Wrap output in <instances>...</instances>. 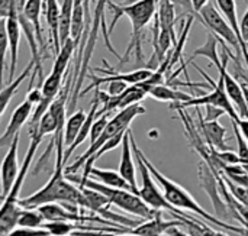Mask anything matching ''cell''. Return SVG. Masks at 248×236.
Here are the masks:
<instances>
[{"label": "cell", "instance_id": "obj_1", "mask_svg": "<svg viewBox=\"0 0 248 236\" xmlns=\"http://www.w3.org/2000/svg\"><path fill=\"white\" fill-rule=\"evenodd\" d=\"M57 149V158L52 176L48 183L35 192L33 194L22 199L19 205L25 209H38L39 206L48 203H73L84 207V196L80 187H76L73 181L65 177V162H64V131H57L52 135Z\"/></svg>", "mask_w": 248, "mask_h": 236}, {"label": "cell", "instance_id": "obj_2", "mask_svg": "<svg viewBox=\"0 0 248 236\" xmlns=\"http://www.w3.org/2000/svg\"><path fill=\"white\" fill-rule=\"evenodd\" d=\"M157 7H158V0H142V1H138L135 4H129V6L115 3L112 0L108 1V9L112 13V22L109 25L110 35L122 16H128L132 23V35H131V39H129L125 54L119 59L121 64H125L129 61V55L132 51L135 52V61L138 64L144 61V54H142L144 29L148 26L151 19L155 17Z\"/></svg>", "mask_w": 248, "mask_h": 236}, {"label": "cell", "instance_id": "obj_3", "mask_svg": "<svg viewBox=\"0 0 248 236\" xmlns=\"http://www.w3.org/2000/svg\"><path fill=\"white\" fill-rule=\"evenodd\" d=\"M141 157H142V160H144V162L147 164V167L150 168V171H151V174L154 176V178L157 180V183L161 186V189H163V193H164V196H166V199H167V202L171 205V206H174L177 210H189V212H192V213H195V215H198L199 218H202L203 221H206V222H209V225L211 226H217V228H221V229H225V231H228V232H234V234H238V235H246L248 234L247 231L241 226H231L230 223H227V222H224V221H221V219H218L215 215H209L195 199H193V196L186 190V189H183L180 184H177V183H174L173 180H170L169 177H166L148 158H147V155L141 151Z\"/></svg>", "mask_w": 248, "mask_h": 236}, {"label": "cell", "instance_id": "obj_4", "mask_svg": "<svg viewBox=\"0 0 248 236\" xmlns=\"http://www.w3.org/2000/svg\"><path fill=\"white\" fill-rule=\"evenodd\" d=\"M42 136L38 133H31V142L23 160V164L20 167V173L16 178V181L12 186L10 193L7 194V197L3 200L1 205V210H0V236H7L15 228H17V219L22 210V206L19 205V196H20V190L23 187L25 178L28 176V171L31 168V164L35 158V152L39 147V144L42 142Z\"/></svg>", "mask_w": 248, "mask_h": 236}, {"label": "cell", "instance_id": "obj_5", "mask_svg": "<svg viewBox=\"0 0 248 236\" xmlns=\"http://www.w3.org/2000/svg\"><path fill=\"white\" fill-rule=\"evenodd\" d=\"M108 1L109 0H96V6H94V10H93V17H92L90 29H89V36H87V42H86V46H84V52H83L81 70H80L78 78H77V81H76V84L73 87V91H71L70 110H74V107H76V104H77V102H78V99L81 96L80 87H81V83L84 81V77L89 73L90 59H92V55H93V51H94V46H96V42H97V35H99V30L100 29L103 30V39H105V45H106L108 51L112 52L118 59L122 58V55H119L116 52V49L112 46L109 28H106V22H105V7H108Z\"/></svg>", "mask_w": 248, "mask_h": 236}, {"label": "cell", "instance_id": "obj_6", "mask_svg": "<svg viewBox=\"0 0 248 236\" xmlns=\"http://www.w3.org/2000/svg\"><path fill=\"white\" fill-rule=\"evenodd\" d=\"M129 138H131V145H132V149H134V155H135V161H137V165H138V171H140V176H141V180H142V186L138 192L140 197L153 209L155 210H169L170 213L174 215V218L177 221H182L186 223V226H189L192 222H193V218L190 216H186L183 212L177 210L174 206H171L164 193L161 192V189L155 184V178L154 176L151 174L150 168L147 167V164L144 162L142 157H141V148L138 147L137 141H135V136L132 133V131L129 129Z\"/></svg>", "mask_w": 248, "mask_h": 236}, {"label": "cell", "instance_id": "obj_7", "mask_svg": "<svg viewBox=\"0 0 248 236\" xmlns=\"http://www.w3.org/2000/svg\"><path fill=\"white\" fill-rule=\"evenodd\" d=\"M147 110H145V107L144 106H141L140 103L138 104H132V106H129V107H126V109H122V110H119L116 115H113L112 118H110V120H109V123H108V126H106V129L103 131V133H102V136L96 141V142H93V144H90V147L87 148V151L83 154V155H80L71 165H68V167H65V174L67 176H74L80 168L83 170V167H84V164L110 139V138H113V136H116L118 133H122V132H126L128 129H129V125L134 122V119L135 118H138V116H141V115H144Z\"/></svg>", "mask_w": 248, "mask_h": 236}, {"label": "cell", "instance_id": "obj_8", "mask_svg": "<svg viewBox=\"0 0 248 236\" xmlns=\"http://www.w3.org/2000/svg\"><path fill=\"white\" fill-rule=\"evenodd\" d=\"M84 187L100 192L102 194H105L110 205L122 209L126 213H131L134 216H138L144 221H150L153 218H155L161 210H155L153 207H150L141 197L140 194L131 192V190H122V189H113V187H108L99 181H93V180H87L84 183Z\"/></svg>", "mask_w": 248, "mask_h": 236}, {"label": "cell", "instance_id": "obj_9", "mask_svg": "<svg viewBox=\"0 0 248 236\" xmlns=\"http://www.w3.org/2000/svg\"><path fill=\"white\" fill-rule=\"evenodd\" d=\"M195 68L208 80L209 86L212 87V91L208 93V94H203L201 97H193L192 100L189 102H185V103H171L170 104V109L171 110H180V109H187V107H199V106H208V104H212V106H217V107H221L232 122H237L240 119V115L235 109V106L232 104V102L230 100L227 91H225V86H224V80L219 77L218 81L215 83L205 71H202L201 67L195 65Z\"/></svg>", "mask_w": 248, "mask_h": 236}, {"label": "cell", "instance_id": "obj_10", "mask_svg": "<svg viewBox=\"0 0 248 236\" xmlns=\"http://www.w3.org/2000/svg\"><path fill=\"white\" fill-rule=\"evenodd\" d=\"M199 19H201V23L203 26H206L212 33H215L221 44L227 42L235 52L240 58H243V49H241V45H240V41L234 32V29L231 28L230 22L225 19V16L222 13H219V9H217L212 3H208L199 13Z\"/></svg>", "mask_w": 248, "mask_h": 236}, {"label": "cell", "instance_id": "obj_11", "mask_svg": "<svg viewBox=\"0 0 248 236\" xmlns=\"http://www.w3.org/2000/svg\"><path fill=\"white\" fill-rule=\"evenodd\" d=\"M222 65L218 68V73H219V77L224 80V86H225V91L230 97V100L232 102V104L235 106L240 118H244L248 119V106L247 100H246V94H244V88H243V84H240L234 75L228 71V64H230V59H231V55H232V51L222 44Z\"/></svg>", "mask_w": 248, "mask_h": 236}, {"label": "cell", "instance_id": "obj_12", "mask_svg": "<svg viewBox=\"0 0 248 236\" xmlns=\"http://www.w3.org/2000/svg\"><path fill=\"white\" fill-rule=\"evenodd\" d=\"M94 71L97 73H102L105 74L103 77H94V75H90V80L92 83L81 91V96H86L92 88H100V86L103 84H108L110 81H125L128 83L129 86H134V84H140V83H144L145 80H148L151 75H153V70L150 68H140V70H135V71H131V73H115V71H108V70H103V68H99L96 67Z\"/></svg>", "mask_w": 248, "mask_h": 236}, {"label": "cell", "instance_id": "obj_13", "mask_svg": "<svg viewBox=\"0 0 248 236\" xmlns=\"http://www.w3.org/2000/svg\"><path fill=\"white\" fill-rule=\"evenodd\" d=\"M199 177H201L202 187L206 190L208 196L212 200V205L215 207V216L218 219L227 222V218L228 216H232L231 209L225 203V200L221 199V192H218V189H219L218 178H217V176L212 173V170L209 168V165L205 161H202L199 164Z\"/></svg>", "mask_w": 248, "mask_h": 236}, {"label": "cell", "instance_id": "obj_14", "mask_svg": "<svg viewBox=\"0 0 248 236\" xmlns=\"http://www.w3.org/2000/svg\"><path fill=\"white\" fill-rule=\"evenodd\" d=\"M19 138H20V135H17L13 139V142L7 148V152H6L3 162H1V200H4L7 197V194L12 190L13 183L16 181V178L20 173L19 160H17Z\"/></svg>", "mask_w": 248, "mask_h": 236}, {"label": "cell", "instance_id": "obj_15", "mask_svg": "<svg viewBox=\"0 0 248 236\" xmlns=\"http://www.w3.org/2000/svg\"><path fill=\"white\" fill-rule=\"evenodd\" d=\"M33 112V104L29 102V100H25L22 102L16 109L15 112L12 113L10 116V120L0 138V145L1 148H9L13 142V139L19 135L22 126L32 118V113Z\"/></svg>", "mask_w": 248, "mask_h": 236}, {"label": "cell", "instance_id": "obj_16", "mask_svg": "<svg viewBox=\"0 0 248 236\" xmlns=\"http://www.w3.org/2000/svg\"><path fill=\"white\" fill-rule=\"evenodd\" d=\"M196 110H198V119H199V126L198 128H199V132L203 136L205 142L212 149L227 151L228 149L227 129L218 120H212V122L205 120V118L202 116V112L199 110V107H196Z\"/></svg>", "mask_w": 248, "mask_h": 236}, {"label": "cell", "instance_id": "obj_17", "mask_svg": "<svg viewBox=\"0 0 248 236\" xmlns=\"http://www.w3.org/2000/svg\"><path fill=\"white\" fill-rule=\"evenodd\" d=\"M122 155H121V162H119V173L121 176L131 184L132 190L138 194L140 189L137 184V165H135V155H134V149L131 145V138H129V129L126 131L124 141H122Z\"/></svg>", "mask_w": 248, "mask_h": 236}, {"label": "cell", "instance_id": "obj_18", "mask_svg": "<svg viewBox=\"0 0 248 236\" xmlns=\"http://www.w3.org/2000/svg\"><path fill=\"white\" fill-rule=\"evenodd\" d=\"M6 26L7 38H9V51H10V65H9V78L7 83L13 81V75L16 73V65H17V58H19V44H20V36H22V26L19 23L17 16H10L6 19H1Z\"/></svg>", "mask_w": 248, "mask_h": 236}, {"label": "cell", "instance_id": "obj_19", "mask_svg": "<svg viewBox=\"0 0 248 236\" xmlns=\"http://www.w3.org/2000/svg\"><path fill=\"white\" fill-rule=\"evenodd\" d=\"M180 225H186V223L182 221H177V219L167 222L163 219V213L160 212L155 218H153L150 221H144L142 223H140L129 232L140 236H166L171 228H176Z\"/></svg>", "mask_w": 248, "mask_h": 236}, {"label": "cell", "instance_id": "obj_20", "mask_svg": "<svg viewBox=\"0 0 248 236\" xmlns=\"http://www.w3.org/2000/svg\"><path fill=\"white\" fill-rule=\"evenodd\" d=\"M215 1H217L218 9L221 10V13L230 22L231 28L234 29V32H235V35H237V38L240 41V45H241V49H243V58H244V62H246L248 68V42L246 41L244 35H243L241 22H238L237 3H235V0H215Z\"/></svg>", "mask_w": 248, "mask_h": 236}, {"label": "cell", "instance_id": "obj_21", "mask_svg": "<svg viewBox=\"0 0 248 236\" xmlns=\"http://www.w3.org/2000/svg\"><path fill=\"white\" fill-rule=\"evenodd\" d=\"M60 12L61 6L58 4V0H44V13H45V20L46 26L49 29V38L52 41V48L54 52L58 54L61 49L60 44Z\"/></svg>", "mask_w": 248, "mask_h": 236}, {"label": "cell", "instance_id": "obj_22", "mask_svg": "<svg viewBox=\"0 0 248 236\" xmlns=\"http://www.w3.org/2000/svg\"><path fill=\"white\" fill-rule=\"evenodd\" d=\"M33 68H35V62L31 59V62L26 65V68L19 74V77L15 78L13 81L7 83V84L3 87V90L0 91V116L4 115V112H6V109H7V106H9V103H10V100H12V97L17 93V88L20 87V84H22L29 75H32Z\"/></svg>", "mask_w": 248, "mask_h": 236}, {"label": "cell", "instance_id": "obj_23", "mask_svg": "<svg viewBox=\"0 0 248 236\" xmlns=\"http://www.w3.org/2000/svg\"><path fill=\"white\" fill-rule=\"evenodd\" d=\"M44 7V0H26L23 7L19 9L23 12V15L26 16V19L35 26V32H36V38L39 42V48L45 49V41H44V35H42V28H41V12Z\"/></svg>", "mask_w": 248, "mask_h": 236}, {"label": "cell", "instance_id": "obj_24", "mask_svg": "<svg viewBox=\"0 0 248 236\" xmlns=\"http://www.w3.org/2000/svg\"><path fill=\"white\" fill-rule=\"evenodd\" d=\"M90 177H94L96 181L108 186V187H113V189H122V190H132L131 184L121 176L119 171H113V170H103V168H97L93 167L90 170ZM135 193V192H134Z\"/></svg>", "mask_w": 248, "mask_h": 236}, {"label": "cell", "instance_id": "obj_25", "mask_svg": "<svg viewBox=\"0 0 248 236\" xmlns=\"http://www.w3.org/2000/svg\"><path fill=\"white\" fill-rule=\"evenodd\" d=\"M148 96L158 102H170V103H185L195 97L192 94H187L185 91L173 88L171 86H167V84H160V86L153 87L150 90Z\"/></svg>", "mask_w": 248, "mask_h": 236}, {"label": "cell", "instance_id": "obj_26", "mask_svg": "<svg viewBox=\"0 0 248 236\" xmlns=\"http://www.w3.org/2000/svg\"><path fill=\"white\" fill-rule=\"evenodd\" d=\"M218 42H219V38L215 35V33H208L206 36V41L205 44L201 46V48H196L189 59V62H193V59L196 57H205L208 58L217 68H219L222 65V59L219 58L218 55Z\"/></svg>", "mask_w": 248, "mask_h": 236}, {"label": "cell", "instance_id": "obj_27", "mask_svg": "<svg viewBox=\"0 0 248 236\" xmlns=\"http://www.w3.org/2000/svg\"><path fill=\"white\" fill-rule=\"evenodd\" d=\"M86 118H87V113L83 109L71 113V116L67 118L65 128H64V147H65V149L70 148L74 144V141L77 139V136H78V133L84 125Z\"/></svg>", "mask_w": 248, "mask_h": 236}, {"label": "cell", "instance_id": "obj_28", "mask_svg": "<svg viewBox=\"0 0 248 236\" xmlns=\"http://www.w3.org/2000/svg\"><path fill=\"white\" fill-rule=\"evenodd\" d=\"M157 19L160 22V28L166 29L171 33L174 32V25L177 20L176 16V3L173 0H160L157 7Z\"/></svg>", "mask_w": 248, "mask_h": 236}, {"label": "cell", "instance_id": "obj_29", "mask_svg": "<svg viewBox=\"0 0 248 236\" xmlns=\"http://www.w3.org/2000/svg\"><path fill=\"white\" fill-rule=\"evenodd\" d=\"M51 236H70L74 231H105V228H94V226H81L74 222H45L44 226Z\"/></svg>", "mask_w": 248, "mask_h": 236}, {"label": "cell", "instance_id": "obj_30", "mask_svg": "<svg viewBox=\"0 0 248 236\" xmlns=\"http://www.w3.org/2000/svg\"><path fill=\"white\" fill-rule=\"evenodd\" d=\"M74 0H62L60 12V44L61 46L71 38V20H73Z\"/></svg>", "mask_w": 248, "mask_h": 236}, {"label": "cell", "instance_id": "obj_31", "mask_svg": "<svg viewBox=\"0 0 248 236\" xmlns=\"http://www.w3.org/2000/svg\"><path fill=\"white\" fill-rule=\"evenodd\" d=\"M44 215L38 209H25L22 207L19 219H17V226L22 228H42L45 223Z\"/></svg>", "mask_w": 248, "mask_h": 236}, {"label": "cell", "instance_id": "obj_32", "mask_svg": "<svg viewBox=\"0 0 248 236\" xmlns=\"http://www.w3.org/2000/svg\"><path fill=\"white\" fill-rule=\"evenodd\" d=\"M57 131H60L58 122H57V119L54 118V115L48 110V112L41 118V120L38 122L36 129H35L33 132H31V133H38V135H41L42 138H45L46 135H54Z\"/></svg>", "mask_w": 248, "mask_h": 236}, {"label": "cell", "instance_id": "obj_33", "mask_svg": "<svg viewBox=\"0 0 248 236\" xmlns=\"http://www.w3.org/2000/svg\"><path fill=\"white\" fill-rule=\"evenodd\" d=\"M232 128H234V133H235V139H237V145H238V155H240L241 164L246 165L248 164V142L243 136V133L235 122H232Z\"/></svg>", "mask_w": 248, "mask_h": 236}, {"label": "cell", "instance_id": "obj_34", "mask_svg": "<svg viewBox=\"0 0 248 236\" xmlns=\"http://www.w3.org/2000/svg\"><path fill=\"white\" fill-rule=\"evenodd\" d=\"M109 116H110V115H102L100 118H97V119L94 120L93 128H92V133H90V144L96 142V141L102 136L103 131L106 129V126H108V123H109V120H110Z\"/></svg>", "mask_w": 248, "mask_h": 236}, {"label": "cell", "instance_id": "obj_35", "mask_svg": "<svg viewBox=\"0 0 248 236\" xmlns=\"http://www.w3.org/2000/svg\"><path fill=\"white\" fill-rule=\"evenodd\" d=\"M224 181L227 183V186H228V190H230V193L240 202V203H243L244 206H247L248 207V189L247 187H241V186H237V184H234V183H231V181H228V180H225L224 178Z\"/></svg>", "mask_w": 248, "mask_h": 236}, {"label": "cell", "instance_id": "obj_36", "mask_svg": "<svg viewBox=\"0 0 248 236\" xmlns=\"http://www.w3.org/2000/svg\"><path fill=\"white\" fill-rule=\"evenodd\" d=\"M7 236H51L45 228H15Z\"/></svg>", "mask_w": 248, "mask_h": 236}, {"label": "cell", "instance_id": "obj_37", "mask_svg": "<svg viewBox=\"0 0 248 236\" xmlns=\"http://www.w3.org/2000/svg\"><path fill=\"white\" fill-rule=\"evenodd\" d=\"M128 87H129V84L125 83V81H110V83H108L106 93H108L109 96H113V97H115V96L122 94Z\"/></svg>", "mask_w": 248, "mask_h": 236}, {"label": "cell", "instance_id": "obj_38", "mask_svg": "<svg viewBox=\"0 0 248 236\" xmlns=\"http://www.w3.org/2000/svg\"><path fill=\"white\" fill-rule=\"evenodd\" d=\"M0 42H1V61H3V68H6V59H7V49L9 48V38H7V32H6V26L4 22L1 20V36H0Z\"/></svg>", "mask_w": 248, "mask_h": 236}, {"label": "cell", "instance_id": "obj_39", "mask_svg": "<svg viewBox=\"0 0 248 236\" xmlns=\"http://www.w3.org/2000/svg\"><path fill=\"white\" fill-rule=\"evenodd\" d=\"M205 110H206V116H205V120L208 122H212V120H218L219 116L222 115H227L221 107H217V106H212V104H208L205 106Z\"/></svg>", "mask_w": 248, "mask_h": 236}, {"label": "cell", "instance_id": "obj_40", "mask_svg": "<svg viewBox=\"0 0 248 236\" xmlns=\"http://www.w3.org/2000/svg\"><path fill=\"white\" fill-rule=\"evenodd\" d=\"M198 232L201 234V236H230V235H227V234H224L222 231L214 229L212 226H206V225H203V223H201V225H199Z\"/></svg>", "mask_w": 248, "mask_h": 236}, {"label": "cell", "instance_id": "obj_41", "mask_svg": "<svg viewBox=\"0 0 248 236\" xmlns=\"http://www.w3.org/2000/svg\"><path fill=\"white\" fill-rule=\"evenodd\" d=\"M26 100H29L33 106H38L41 102H42V90L41 88H31L28 96H26Z\"/></svg>", "mask_w": 248, "mask_h": 236}, {"label": "cell", "instance_id": "obj_42", "mask_svg": "<svg viewBox=\"0 0 248 236\" xmlns=\"http://www.w3.org/2000/svg\"><path fill=\"white\" fill-rule=\"evenodd\" d=\"M190 3H192V9H193L195 15L199 16L201 10H202L208 3H211V1H209V0H190Z\"/></svg>", "mask_w": 248, "mask_h": 236}, {"label": "cell", "instance_id": "obj_43", "mask_svg": "<svg viewBox=\"0 0 248 236\" xmlns=\"http://www.w3.org/2000/svg\"><path fill=\"white\" fill-rule=\"evenodd\" d=\"M232 122V120H231ZM237 125H238V128H240V131H241V133H243V136L246 138V141L248 142V119H244V118H240L237 122H235Z\"/></svg>", "mask_w": 248, "mask_h": 236}, {"label": "cell", "instance_id": "obj_44", "mask_svg": "<svg viewBox=\"0 0 248 236\" xmlns=\"http://www.w3.org/2000/svg\"><path fill=\"white\" fill-rule=\"evenodd\" d=\"M241 30H243V35H244L246 41L248 42V4L244 15H243V19H241Z\"/></svg>", "mask_w": 248, "mask_h": 236}, {"label": "cell", "instance_id": "obj_45", "mask_svg": "<svg viewBox=\"0 0 248 236\" xmlns=\"http://www.w3.org/2000/svg\"><path fill=\"white\" fill-rule=\"evenodd\" d=\"M138 1H142V0H122V1H121V4H124V6H129V4H135V3H138Z\"/></svg>", "mask_w": 248, "mask_h": 236}, {"label": "cell", "instance_id": "obj_46", "mask_svg": "<svg viewBox=\"0 0 248 236\" xmlns=\"http://www.w3.org/2000/svg\"><path fill=\"white\" fill-rule=\"evenodd\" d=\"M92 236H96V235L93 234ZM103 236H140V235H135V234H132V232H129V231H128L126 234H116V235H103Z\"/></svg>", "mask_w": 248, "mask_h": 236}, {"label": "cell", "instance_id": "obj_47", "mask_svg": "<svg viewBox=\"0 0 248 236\" xmlns=\"http://www.w3.org/2000/svg\"><path fill=\"white\" fill-rule=\"evenodd\" d=\"M25 1H26V0H19V9H22V7H23Z\"/></svg>", "mask_w": 248, "mask_h": 236}, {"label": "cell", "instance_id": "obj_48", "mask_svg": "<svg viewBox=\"0 0 248 236\" xmlns=\"http://www.w3.org/2000/svg\"><path fill=\"white\" fill-rule=\"evenodd\" d=\"M243 167H244V170H246V173H247V174H248V164H246V165H243Z\"/></svg>", "mask_w": 248, "mask_h": 236}]
</instances>
